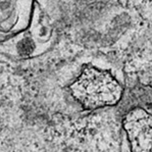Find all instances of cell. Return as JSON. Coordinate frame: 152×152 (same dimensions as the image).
Here are the masks:
<instances>
[{"label":"cell","instance_id":"obj_1","mask_svg":"<svg viewBox=\"0 0 152 152\" xmlns=\"http://www.w3.org/2000/svg\"><path fill=\"white\" fill-rule=\"evenodd\" d=\"M70 90L86 110L115 106L124 94L123 86L111 72L94 66L83 68L79 77L70 86Z\"/></svg>","mask_w":152,"mask_h":152},{"label":"cell","instance_id":"obj_2","mask_svg":"<svg viewBox=\"0 0 152 152\" xmlns=\"http://www.w3.org/2000/svg\"><path fill=\"white\" fill-rule=\"evenodd\" d=\"M131 152H152V114L142 108L130 109L123 118Z\"/></svg>","mask_w":152,"mask_h":152}]
</instances>
